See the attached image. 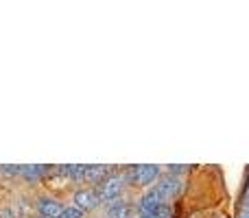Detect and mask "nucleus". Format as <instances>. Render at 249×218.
<instances>
[{
  "label": "nucleus",
  "mask_w": 249,
  "mask_h": 218,
  "mask_svg": "<svg viewBox=\"0 0 249 218\" xmlns=\"http://www.w3.org/2000/svg\"><path fill=\"white\" fill-rule=\"evenodd\" d=\"M124 181H127V175H109L107 179H103L99 184V188H96L99 201H105V203L116 201L124 188Z\"/></svg>",
  "instance_id": "f257e3e1"
},
{
  "label": "nucleus",
  "mask_w": 249,
  "mask_h": 218,
  "mask_svg": "<svg viewBox=\"0 0 249 218\" xmlns=\"http://www.w3.org/2000/svg\"><path fill=\"white\" fill-rule=\"evenodd\" d=\"M127 179L136 185H151L160 175V168L158 166H133L131 170L124 172Z\"/></svg>",
  "instance_id": "f03ea898"
},
{
  "label": "nucleus",
  "mask_w": 249,
  "mask_h": 218,
  "mask_svg": "<svg viewBox=\"0 0 249 218\" xmlns=\"http://www.w3.org/2000/svg\"><path fill=\"white\" fill-rule=\"evenodd\" d=\"M153 188L158 190V194L162 197V201L166 203V201H171V199H175L177 194H179L181 184H179V179H175V177H164V179L158 181Z\"/></svg>",
  "instance_id": "7ed1b4c3"
},
{
  "label": "nucleus",
  "mask_w": 249,
  "mask_h": 218,
  "mask_svg": "<svg viewBox=\"0 0 249 218\" xmlns=\"http://www.w3.org/2000/svg\"><path fill=\"white\" fill-rule=\"evenodd\" d=\"M99 194H96V190H77L74 192V207L81 212H88V210H94L96 205H99Z\"/></svg>",
  "instance_id": "20e7f679"
},
{
  "label": "nucleus",
  "mask_w": 249,
  "mask_h": 218,
  "mask_svg": "<svg viewBox=\"0 0 249 218\" xmlns=\"http://www.w3.org/2000/svg\"><path fill=\"white\" fill-rule=\"evenodd\" d=\"M160 205H164L162 197L158 194V190H155V188H149L144 194H142L140 201H138V216L146 214V212L155 210V207H160Z\"/></svg>",
  "instance_id": "39448f33"
},
{
  "label": "nucleus",
  "mask_w": 249,
  "mask_h": 218,
  "mask_svg": "<svg viewBox=\"0 0 249 218\" xmlns=\"http://www.w3.org/2000/svg\"><path fill=\"white\" fill-rule=\"evenodd\" d=\"M37 210L42 218H59V214L64 212V207H61L59 201H55V199L51 197H42L37 201Z\"/></svg>",
  "instance_id": "423d86ee"
},
{
  "label": "nucleus",
  "mask_w": 249,
  "mask_h": 218,
  "mask_svg": "<svg viewBox=\"0 0 249 218\" xmlns=\"http://www.w3.org/2000/svg\"><path fill=\"white\" fill-rule=\"evenodd\" d=\"M107 177H109L107 166H86V172H83V179L90 181V184H101Z\"/></svg>",
  "instance_id": "0eeeda50"
},
{
  "label": "nucleus",
  "mask_w": 249,
  "mask_h": 218,
  "mask_svg": "<svg viewBox=\"0 0 249 218\" xmlns=\"http://www.w3.org/2000/svg\"><path fill=\"white\" fill-rule=\"evenodd\" d=\"M129 212H131V207H129L123 199H116V201L107 203V218H129Z\"/></svg>",
  "instance_id": "6e6552de"
},
{
  "label": "nucleus",
  "mask_w": 249,
  "mask_h": 218,
  "mask_svg": "<svg viewBox=\"0 0 249 218\" xmlns=\"http://www.w3.org/2000/svg\"><path fill=\"white\" fill-rule=\"evenodd\" d=\"M140 218H173V207L168 203H164V205L155 207V210L146 212V214H140Z\"/></svg>",
  "instance_id": "1a4fd4ad"
},
{
  "label": "nucleus",
  "mask_w": 249,
  "mask_h": 218,
  "mask_svg": "<svg viewBox=\"0 0 249 218\" xmlns=\"http://www.w3.org/2000/svg\"><path fill=\"white\" fill-rule=\"evenodd\" d=\"M46 172V166H24L20 168V175L29 177V179H35V177H42Z\"/></svg>",
  "instance_id": "9d476101"
},
{
  "label": "nucleus",
  "mask_w": 249,
  "mask_h": 218,
  "mask_svg": "<svg viewBox=\"0 0 249 218\" xmlns=\"http://www.w3.org/2000/svg\"><path fill=\"white\" fill-rule=\"evenodd\" d=\"M83 212L77 210V207H64V212L59 214V218H81Z\"/></svg>",
  "instance_id": "9b49d317"
},
{
  "label": "nucleus",
  "mask_w": 249,
  "mask_h": 218,
  "mask_svg": "<svg viewBox=\"0 0 249 218\" xmlns=\"http://www.w3.org/2000/svg\"><path fill=\"white\" fill-rule=\"evenodd\" d=\"M243 203H245V210H249V185L245 190V197H243Z\"/></svg>",
  "instance_id": "f8f14e48"
},
{
  "label": "nucleus",
  "mask_w": 249,
  "mask_h": 218,
  "mask_svg": "<svg viewBox=\"0 0 249 218\" xmlns=\"http://www.w3.org/2000/svg\"><path fill=\"white\" fill-rule=\"evenodd\" d=\"M238 218H249V210H243V212H241V216H238Z\"/></svg>",
  "instance_id": "ddd939ff"
},
{
  "label": "nucleus",
  "mask_w": 249,
  "mask_h": 218,
  "mask_svg": "<svg viewBox=\"0 0 249 218\" xmlns=\"http://www.w3.org/2000/svg\"><path fill=\"white\" fill-rule=\"evenodd\" d=\"M2 218H13L11 214H9V212H7V214H2Z\"/></svg>",
  "instance_id": "4468645a"
}]
</instances>
